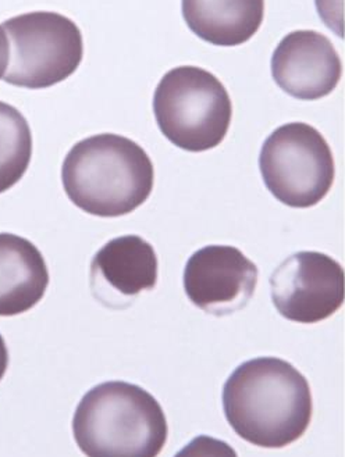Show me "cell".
<instances>
[{
	"label": "cell",
	"instance_id": "1",
	"mask_svg": "<svg viewBox=\"0 0 345 457\" xmlns=\"http://www.w3.org/2000/svg\"><path fill=\"white\" fill-rule=\"evenodd\" d=\"M227 423L259 448L280 449L299 441L311 424L307 379L289 361L259 357L245 361L223 388Z\"/></svg>",
	"mask_w": 345,
	"mask_h": 457
},
{
	"label": "cell",
	"instance_id": "2",
	"mask_svg": "<svg viewBox=\"0 0 345 457\" xmlns=\"http://www.w3.org/2000/svg\"><path fill=\"white\" fill-rule=\"evenodd\" d=\"M62 181L70 201L85 213L126 216L151 196L154 164L147 152L126 137L94 135L67 154Z\"/></svg>",
	"mask_w": 345,
	"mask_h": 457
},
{
	"label": "cell",
	"instance_id": "3",
	"mask_svg": "<svg viewBox=\"0 0 345 457\" xmlns=\"http://www.w3.org/2000/svg\"><path fill=\"white\" fill-rule=\"evenodd\" d=\"M72 434L87 456H157L167 441L159 402L141 386L104 382L84 395L72 419Z\"/></svg>",
	"mask_w": 345,
	"mask_h": 457
},
{
	"label": "cell",
	"instance_id": "4",
	"mask_svg": "<svg viewBox=\"0 0 345 457\" xmlns=\"http://www.w3.org/2000/svg\"><path fill=\"white\" fill-rule=\"evenodd\" d=\"M154 113L160 132L182 151H211L231 124L229 92L216 76L201 67L170 70L155 89Z\"/></svg>",
	"mask_w": 345,
	"mask_h": 457
},
{
	"label": "cell",
	"instance_id": "5",
	"mask_svg": "<svg viewBox=\"0 0 345 457\" xmlns=\"http://www.w3.org/2000/svg\"><path fill=\"white\" fill-rule=\"evenodd\" d=\"M2 29L9 39L4 81L19 88L45 89L72 76L84 57L76 22L55 12L12 17Z\"/></svg>",
	"mask_w": 345,
	"mask_h": 457
},
{
	"label": "cell",
	"instance_id": "6",
	"mask_svg": "<svg viewBox=\"0 0 345 457\" xmlns=\"http://www.w3.org/2000/svg\"><path fill=\"white\" fill-rule=\"evenodd\" d=\"M259 169L270 194L294 209L324 201L336 177L329 144L305 122H289L270 134L262 146Z\"/></svg>",
	"mask_w": 345,
	"mask_h": 457
},
{
	"label": "cell",
	"instance_id": "7",
	"mask_svg": "<svg viewBox=\"0 0 345 457\" xmlns=\"http://www.w3.org/2000/svg\"><path fill=\"white\" fill-rule=\"evenodd\" d=\"M344 271L339 262L320 252H299L270 277V295L277 312L294 323L329 319L344 303Z\"/></svg>",
	"mask_w": 345,
	"mask_h": 457
},
{
	"label": "cell",
	"instance_id": "8",
	"mask_svg": "<svg viewBox=\"0 0 345 457\" xmlns=\"http://www.w3.org/2000/svg\"><path fill=\"white\" fill-rule=\"evenodd\" d=\"M257 276V267L240 249L211 245L189 257L182 282L195 306L205 313L223 317L249 303Z\"/></svg>",
	"mask_w": 345,
	"mask_h": 457
},
{
	"label": "cell",
	"instance_id": "9",
	"mask_svg": "<svg viewBox=\"0 0 345 457\" xmlns=\"http://www.w3.org/2000/svg\"><path fill=\"white\" fill-rule=\"evenodd\" d=\"M342 63L326 35L311 29L290 32L272 56V77L282 91L299 101H317L337 88Z\"/></svg>",
	"mask_w": 345,
	"mask_h": 457
},
{
	"label": "cell",
	"instance_id": "10",
	"mask_svg": "<svg viewBox=\"0 0 345 457\" xmlns=\"http://www.w3.org/2000/svg\"><path fill=\"white\" fill-rule=\"evenodd\" d=\"M157 282L154 246L139 236L119 237L97 251L91 263V288L99 302L131 299Z\"/></svg>",
	"mask_w": 345,
	"mask_h": 457
},
{
	"label": "cell",
	"instance_id": "11",
	"mask_svg": "<svg viewBox=\"0 0 345 457\" xmlns=\"http://www.w3.org/2000/svg\"><path fill=\"white\" fill-rule=\"evenodd\" d=\"M47 286L49 271L39 249L29 239L0 234V316L31 311Z\"/></svg>",
	"mask_w": 345,
	"mask_h": 457
},
{
	"label": "cell",
	"instance_id": "12",
	"mask_svg": "<svg viewBox=\"0 0 345 457\" xmlns=\"http://www.w3.org/2000/svg\"><path fill=\"white\" fill-rule=\"evenodd\" d=\"M182 17L197 37L216 46H239L259 31L265 0H182Z\"/></svg>",
	"mask_w": 345,
	"mask_h": 457
},
{
	"label": "cell",
	"instance_id": "13",
	"mask_svg": "<svg viewBox=\"0 0 345 457\" xmlns=\"http://www.w3.org/2000/svg\"><path fill=\"white\" fill-rule=\"evenodd\" d=\"M32 157V134L26 117L0 102V194L24 177Z\"/></svg>",
	"mask_w": 345,
	"mask_h": 457
},
{
	"label": "cell",
	"instance_id": "14",
	"mask_svg": "<svg viewBox=\"0 0 345 457\" xmlns=\"http://www.w3.org/2000/svg\"><path fill=\"white\" fill-rule=\"evenodd\" d=\"M320 19L342 38V0H316Z\"/></svg>",
	"mask_w": 345,
	"mask_h": 457
},
{
	"label": "cell",
	"instance_id": "15",
	"mask_svg": "<svg viewBox=\"0 0 345 457\" xmlns=\"http://www.w3.org/2000/svg\"><path fill=\"white\" fill-rule=\"evenodd\" d=\"M9 66V39L6 32L0 27V79H4Z\"/></svg>",
	"mask_w": 345,
	"mask_h": 457
},
{
	"label": "cell",
	"instance_id": "16",
	"mask_svg": "<svg viewBox=\"0 0 345 457\" xmlns=\"http://www.w3.org/2000/svg\"><path fill=\"white\" fill-rule=\"evenodd\" d=\"M7 366H9V352H7L4 337L0 336V379L6 374Z\"/></svg>",
	"mask_w": 345,
	"mask_h": 457
}]
</instances>
